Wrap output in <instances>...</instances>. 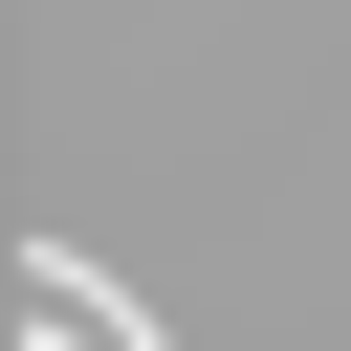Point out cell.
I'll use <instances>...</instances> for the list:
<instances>
[{
  "label": "cell",
  "instance_id": "obj_1",
  "mask_svg": "<svg viewBox=\"0 0 351 351\" xmlns=\"http://www.w3.org/2000/svg\"><path fill=\"white\" fill-rule=\"evenodd\" d=\"M22 307H44V329H88V351H154V307H132L88 241H22Z\"/></svg>",
  "mask_w": 351,
  "mask_h": 351
}]
</instances>
